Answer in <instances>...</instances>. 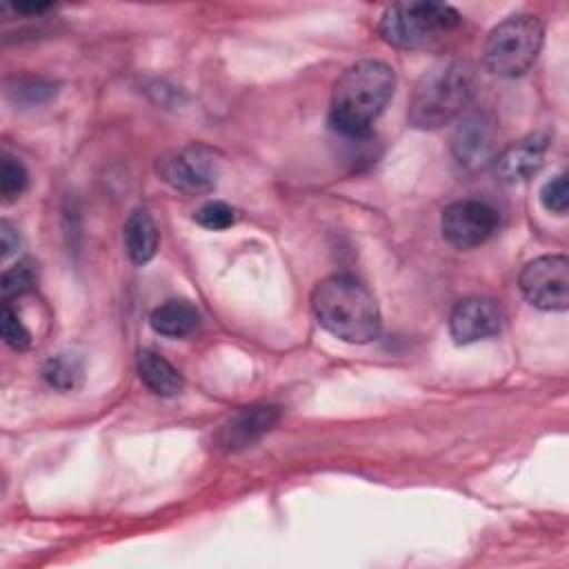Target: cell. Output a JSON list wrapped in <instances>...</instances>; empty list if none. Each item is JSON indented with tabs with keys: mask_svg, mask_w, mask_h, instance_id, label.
<instances>
[{
	"mask_svg": "<svg viewBox=\"0 0 569 569\" xmlns=\"http://www.w3.org/2000/svg\"><path fill=\"white\" fill-rule=\"evenodd\" d=\"M498 227V213L482 200H458L442 211L440 229L456 249H473L487 242Z\"/></svg>",
	"mask_w": 569,
	"mask_h": 569,
	"instance_id": "cell-7",
	"label": "cell"
},
{
	"mask_svg": "<svg viewBox=\"0 0 569 569\" xmlns=\"http://www.w3.org/2000/svg\"><path fill=\"white\" fill-rule=\"evenodd\" d=\"M151 329L167 338H187L200 327L198 309L187 300H167L149 316Z\"/></svg>",
	"mask_w": 569,
	"mask_h": 569,
	"instance_id": "cell-13",
	"label": "cell"
},
{
	"mask_svg": "<svg viewBox=\"0 0 569 569\" xmlns=\"http://www.w3.org/2000/svg\"><path fill=\"white\" fill-rule=\"evenodd\" d=\"M158 227L144 209H136L124 222V249L136 264L149 262L158 251Z\"/></svg>",
	"mask_w": 569,
	"mask_h": 569,
	"instance_id": "cell-15",
	"label": "cell"
},
{
	"mask_svg": "<svg viewBox=\"0 0 569 569\" xmlns=\"http://www.w3.org/2000/svg\"><path fill=\"white\" fill-rule=\"evenodd\" d=\"M476 91V69L467 60H442L427 69L409 98V122L438 129L456 120Z\"/></svg>",
	"mask_w": 569,
	"mask_h": 569,
	"instance_id": "cell-3",
	"label": "cell"
},
{
	"mask_svg": "<svg viewBox=\"0 0 569 569\" xmlns=\"http://www.w3.org/2000/svg\"><path fill=\"white\" fill-rule=\"evenodd\" d=\"M0 247H2V256H9L18 247V236L13 238V229L9 227V222H2L0 227Z\"/></svg>",
	"mask_w": 569,
	"mask_h": 569,
	"instance_id": "cell-22",
	"label": "cell"
},
{
	"mask_svg": "<svg viewBox=\"0 0 569 569\" xmlns=\"http://www.w3.org/2000/svg\"><path fill=\"white\" fill-rule=\"evenodd\" d=\"M2 338L4 342L16 349V351H24L31 345V333L24 327V322L20 320V316L9 307V302L2 305Z\"/></svg>",
	"mask_w": 569,
	"mask_h": 569,
	"instance_id": "cell-20",
	"label": "cell"
},
{
	"mask_svg": "<svg viewBox=\"0 0 569 569\" xmlns=\"http://www.w3.org/2000/svg\"><path fill=\"white\" fill-rule=\"evenodd\" d=\"M36 280H38V271L31 260H20L13 267H9L2 273V282H0L4 302H9V298L27 293L36 284Z\"/></svg>",
	"mask_w": 569,
	"mask_h": 569,
	"instance_id": "cell-17",
	"label": "cell"
},
{
	"mask_svg": "<svg viewBox=\"0 0 569 569\" xmlns=\"http://www.w3.org/2000/svg\"><path fill=\"white\" fill-rule=\"evenodd\" d=\"M138 376L156 396H162V398L178 396L184 387L180 371L167 358H162L151 349H144L138 353Z\"/></svg>",
	"mask_w": 569,
	"mask_h": 569,
	"instance_id": "cell-14",
	"label": "cell"
},
{
	"mask_svg": "<svg viewBox=\"0 0 569 569\" xmlns=\"http://www.w3.org/2000/svg\"><path fill=\"white\" fill-rule=\"evenodd\" d=\"M280 418L273 405H253L236 411L218 431V442L227 451H238L262 438Z\"/></svg>",
	"mask_w": 569,
	"mask_h": 569,
	"instance_id": "cell-12",
	"label": "cell"
},
{
	"mask_svg": "<svg viewBox=\"0 0 569 569\" xmlns=\"http://www.w3.org/2000/svg\"><path fill=\"white\" fill-rule=\"evenodd\" d=\"M549 149V133L536 131L527 138L509 144L493 158L496 176L502 182H522L538 173Z\"/></svg>",
	"mask_w": 569,
	"mask_h": 569,
	"instance_id": "cell-10",
	"label": "cell"
},
{
	"mask_svg": "<svg viewBox=\"0 0 569 569\" xmlns=\"http://www.w3.org/2000/svg\"><path fill=\"white\" fill-rule=\"evenodd\" d=\"M311 309L331 336L362 345L380 333V309L373 293L351 276H329L311 293Z\"/></svg>",
	"mask_w": 569,
	"mask_h": 569,
	"instance_id": "cell-2",
	"label": "cell"
},
{
	"mask_svg": "<svg viewBox=\"0 0 569 569\" xmlns=\"http://www.w3.org/2000/svg\"><path fill=\"white\" fill-rule=\"evenodd\" d=\"M545 27L531 13H516L498 22L482 49L485 67L502 78L522 76L538 58Z\"/></svg>",
	"mask_w": 569,
	"mask_h": 569,
	"instance_id": "cell-5",
	"label": "cell"
},
{
	"mask_svg": "<svg viewBox=\"0 0 569 569\" xmlns=\"http://www.w3.org/2000/svg\"><path fill=\"white\" fill-rule=\"evenodd\" d=\"M27 180H29V176H27L24 164L18 158H13V156L2 153V162H0V191H2L4 202L16 200L24 191Z\"/></svg>",
	"mask_w": 569,
	"mask_h": 569,
	"instance_id": "cell-18",
	"label": "cell"
},
{
	"mask_svg": "<svg viewBox=\"0 0 569 569\" xmlns=\"http://www.w3.org/2000/svg\"><path fill=\"white\" fill-rule=\"evenodd\" d=\"M502 313L489 298H467L449 316V331L458 345L478 342L500 331Z\"/></svg>",
	"mask_w": 569,
	"mask_h": 569,
	"instance_id": "cell-9",
	"label": "cell"
},
{
	"mask_svg": "<svg viewBox=\"0 0 569 569\" xmlns=\"http://www.w3.org/2000/svg\"><path fill=\"white\" fill-rule=\"evenodd\" d=\"M396 89V73L380 60H360L342 71L331 93V127L347 136L360 138L385 111Z\"/></svg>",
	"mask_w": 569,
	"mask_h": 569,
	"instance_id": "cell-1",
	"label": "cell"
},
{
	"mask_svg": "<svg viewBox=\"0 0 569 569\" xmlns=\"http://www.w3.org/2000/svg\"><path fill=\"white\" fill-rule=\"evenodd\" d=\"M160 176L173 189L187 193L207 191L216 184L218 160L211 149L202 144H191L160 160Z\"/></svg>",
	"mask_w": 569,
	"mask_h": 569,
	"instance_id": "cell-8",
	"label": "cell"
},
{
	"mask_svg": "<svg viewBox=\"0 0 569 569\" xmlns=\"http://www.w3.org/2000/svg\"><path fill=\"white\" fill-rule=\"evenodd\" d=\"M522 296L538 309L565 311L569 307V260L565 256H540L520 273Z\"/></svg>",
	"mask_w": 569,
	"mask_h": 569,
	"instance_id": "cell-6",
	"label": "cell"
},
{
	"mask_svg": "<svg viewBox=\"0 0 569 569\" xmlns=\"http://www.w3.org/2000/svg\"><path fill=\"white\" fill-rule=\"evenodd\" d=\"M193 220L209 231H222L236 222V211L222 200H209L196 211Z\"/></svg>",
	"mask_w": 569,
	"mask_h": 569,
	"instance_id": "cell-19",
	"label": "cell"
},
{
	"mask_svg": "<svg viewBox=\"0 0 569 569\" xmlns=\"http://www.w3.org/2000/svg\"><path fill=\"white\" fill-rule=\"evenodd\" d=\"M453 153L458 162L465 167H482L493 160L496 149V124L487 113H471L467 116L453 133L451 140Z\"/></svg>",
	"mask_w": 569,
	"mask_h": 569,
	"instance_id": "cell-11",
	"label": "cell"
},
{
	"mask_svg": "<svg viewBox=\"0 0 569 569\" xmlns=\"http://www.w3.org/2000/svg\"><path fill=\"white\" fill-rule=\"evenodd\" d=\"M540 202L547 211L556 216H565L569 207V191H567V176L558 173L551 180H547L540 189Z\"/></svg>",
	"mask_w": 569,
	"mask_h": 569,
	"instance_id": "cell-21",
	"label": "cell"
},
{
	"mask_svg": "<svg viewBox=\"0 0 569 569\" xmlns=\"http://www.w3.org/2000/svg\"><path fill=\"white\" fill-rule=\"evenodd\" d=\"M42 376H44V380L51 387H56L60 391H69V389L80 385V380H82V365L71 353H58V356L47 360V365L42 369Z\"/></svg>",
	"mask_w": 569,
	"mask_h": 569,
	"instance_id": "cell-16",
	"label": "cell"
},
{
	"mask_svg": "<svg viewBox=\"0 0 569 569\" xmlns=\"http://www.w3.org/2000/svg\"><path fill=\"white\" fill-rule=\"evenodd\" d=\"M460 20L445 2H396L382 13L378 33L398 49H429L453 33Z\"/></svg>",
	"mask_w": 569,
	"mask_h": 569,
	"instance_id": "cell-4",
	"label": "cell"
}]
</instances>
